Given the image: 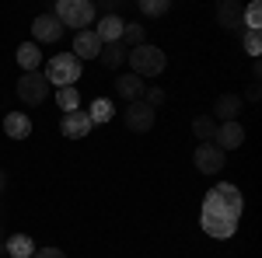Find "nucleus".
Returning a JSON list of instances; mask_svg holds the SVG:
<instances>
[{"instance_id":"10","label":"nucleus","mask_w":262,"mask_h":258,"mask_svg":"<svg viewBox=\"0 0 262 258\" xmlns=\"http://www.w3.org/2000/svg\"><path fill=\"white\" fill-rule=\"evenodd\" d=\"M98 53H101V42L95 35V28H84L74 35V56L77 60H98Z\"/></svg>"},{"instance_id":"20","label":"nucleus","mask_w":262,"mask_h":258,"mask_svg":"<svg viewBox=\"0 0 262 258\" xmlns=\"http://www.w3.org/2000/svg\"><path fill=\"white\" fill-rule=\"evenodd\" d=\"M192 133H196L200 143H213V136H217V119L213 115H196L192 119Z\"/></svg>"},{"instance_id":"8","label":"nucleus","mask_w":262,"mask_h":258,"mask_svg":"<svg viewBox=\"0 0 262 258\" xmlns=\"http://www.w3.org/2000/svg\"><path fill=\"white\" fill-rule=\"evenodd\" d=\"M32 35H35V45L39 42H56L63 39V25L56 14H39V18L32 21Z\"/></svg>"},{"instance_id":"21","label":"nucleus","mask_w":262,"mask_h":258,"mask_svg":"<svg viewBox=\"0 0 262 258\" xmlns=\"http://www.w3.org/2000/svg\"><path fill=\"white\" fill-rule=\"evenodd\" d=\"M112 115H116V105H112L108 98H95V101H91V112H88L91 126H95V122H108Z\"/></svg>"},{"instance_id":"26","label":"nucleus","mask_w":262,"mask_h":258,"mask_svg":"<svg viewBox=\"0 0 262 258\" xmlns=\"http://www.w3.org/2000/svg\"><path fill=\"white\" fill-rule=\"evenodd\" d=\"M245 53H248V56H259L262 53V35L259 32H248V35H245Z\"/></svg>"},{"instance_id":"13","label":"nucleus","mask_w":262,"mask_h":258,"mask_svg":"<svg viewBox=\"0 0 262 258\" xmlns=\"http://www.w3.org/2000/svg\"><path fill=\"white\" fill-rule=\"evenodd\" d=\"M213 143H217L221 150H234V147H242V143H245L242 122H221V126H217V136H213Z\"/></svg>"},{"instance_id":"4","label":"nucleus","mask_w":262,"mask_h":258,"mask_svg":"<svg viewBox=\"0 0 262 258\" xmlns=\"http://www.w3.org/2000/svg\"><path fill=\"white\" fill-rule=\"evenodd\" d=\"M56 18H60L63 28H88L91 21L98 18V11H95V4L91 0H60L56 4Z\"/></svg>"},{"instance_id":"28","label":"nucleus","mask_w":262,"mask_h":258,"mask_svg":"<svg viewBox=\"0 0 262 258\" xmlns=\"http://www.w3.org/2000/svg\"><path fill=\"white\" fill-rule=\"evenodd\" d=\"M32 258H67V255H63L60 248H42V251L35 248V255H32Z\"/></svg>"},{"instance_id":"2","label":"nucleus","mask_w":262,"mask_h":258,"mask_svg":"<svg viewBox=\"0 0 262 258\" xmlns=\"http://www.w3.org/2000/svg\"><path fill=\"white\" fill-rule=\"evenodd\" d=\"M126 60H129V74H137L140 80L143 77H158L164 66H168V56H164L158 45H147V42L137 45V49H129Z\"/></svg>"},{"instance_id":"23","label":"nucleus","mask_w":262,"mask_h":258,"mask_svg":"<svg viewBox=\"0 0 262 258\" xmlns=\"http://www.w3.org/2000/svg\"><path fill=\"white\" fill-rule=\"evenodd\" d=\"M143 35H147V28L143 25H122V45L126 49H137V45H143Z\"/></svg>"},{"instance_id":"9","label":"nucleus","mask_w":262,"mask_h":258,"mask_svg":"<svg viewBox=\"0 0 262 258\" xmlns=\"http://www.w3.org/2000/svg\"><path fill=\"white\" fill-rule=\"evenodd\" d=\"M60 129H63V136L67 139H84L88 133H91V119H88V112H67L60 119Z\"/></svg>"},{"instance_id":"22","label":"nucleus","mask_w":262,"mask_h":258,"mask_svg":"<svg viewBox=\"0 0 262 258\" xmlns=\"http://www.w3.org/2000/svg\"><path fill=\"white\" fill-rule=\"evenodd\" d=\"M56 105L63 108V115H67V112H77V108H81L77 87H60V91H56Z\"/></svg>"},{"instance_id":"24","label":"nucleus","mask_w":262,"mask_h":258,"mask_svg":"<svg viewBox=\"0 0 262 258\" xmlns=\"http://www.w3.org/2000/svg\"><path fill=\"white\" fill-rule=\"evenodd\" d=\"M242 21L248 25V32H259V28H262V7H259V4H248Z\"/></svg>"},{"instance_id":"3","label":"nucleus","mask_w":262,"mask_h":258,"mask_svg":"<svg viewBox=\"0 0 262 258\" xmlns=\"http://www.w3.org/2000/svg\"><path fill=\"white\" fill-rule=\"evenodd\" d=\"M81 70L84 66L74 53H60V56H53V60L46 63V80L56 84V91H60V87H74L77 77H81Z\"/></svg>"},{"instance_id":"11","label":"nucleus","mask_w":262,"mask_h":258,"mask_svg":"<svg viewBox=\"0 0 262 258\" xmlns=\"http://www.w3.org/2000/svg\"><path fill=\"white\" fill-rule=\"evenodd\" d=\"M242 18H245V4L242 0H221L217 4V25L221 28H242Z\"/></svg>"},{"instance_id":"7","label":"nucleus","mask_w":262,"mask_h":258,"mask_svg":"<svg viewBox=\"0 0 262 258\" xmlns=\"http://www.w3.org/2000/svg\"><path fill=\"white\" fill-rule=\"evenodd\" d=\"M192 160H196V168H200L203 175H217L224 168V150L217 143H200L196 154H192Z\"/></svg>"},{"instance_id":"12","label":"nucleus","mask_w":262,"mask_h":258,"mask_svg":"<svg viewBox=\"0 0 262 258\" xmlns=\"http://www.w3.org/2000/svg\"><path fill=\"white\" fill-rule=\"evenodd\" d=\"M238 112H242V95H234V91H224L221 98L213 101V119L238 122Z\"/></svg>"},{"instance_id":"27","label":"nucleus","mask_w":262,"mask_h":258,"mask_svg":"<svg viewBox=\"0 0 262 258\" xmlns=\"http://www.w3.org/2000/svg\"><path fill=\"white\" fill-rule=\"evenodd\" d=\"M143 101H147L150 108H158V105H164V91L161 87H143Z\"/></svg>"},{"instance_id":"18","label":"nucleus","mask_w":262,"mask_h":258,"mask_svg":"<svg viewBox=\"0 0 262 258\" xmlns=\"http://www.w3.org/2000/svg\"><path fill=\"white\" fill-rule=\"evenodd\" d=\"M18 66L25 70V74H35L39 70V63H42V53H39V45L35 42H25V45H18Z\"/></svg>"},{"instance_id":"25","label":"nucleus","mask_w":262,"mask_h":258,"mask_svg":"<svg viewBox=\"0 0 262 258\" xmlns=\"http://www.w3.org/2000/svg\"><path fill=\"white\" fill-rule=\"evenodd\" d=\"M140 11L158 18V14H168V11H171V4H168V0H140Z\"/></svg>"},{"instance_id":"29","label":"nucleus","mask_w":262,"mask_h":258,"mask_svg":"<svg viewBox=\"0 0 262 258\" xmlns=\"http://www.w3.org/2000/svg\"><path fill=\"white\" fill-rule=\"evenodd\" d=\"M0 189H4V175H0Z\"/></svg>"},{"instance_id":"1","label":"nucleus","mask_w":262,"mask_h":258,"mask_svg":"<svg viewBox=\"0 0 262 258\" xmlns=\"http://www.w3.org/2000/svg\"><path fill=\"white\" fill-rule=\"evenodd\" d=\"M245 199L242 192L231 185V181H221L213 192H206V202H203V230L210 238H231L238 230V220H242Z\"/></svg>"},{"instance_id":"14","label":"nucleus","mask_w":262,"mask_h":258,"mask_svg":"<svg viewBox=\"0 0 262 258\" xmlns=\"http://www.w3.org/2000/svg\"><path fill=\"white\" fill-rule=\"evenodd\" d=\"M4 133L11 139H28L32 136V119L25 112H7L4 115Z\"/></svg>"},{"instance_id":"19","label":"nucleus","mask_w":262,"mask_h":258,"mask_svg":"<svg viewBox=\"0 0 262 258\" xmlns=\"http://www.w3.org/2000/svg\"><path fill=\"white\" fill-rule=\"evenodd\" d=\"M7 255L11 258H32L35 255V241L28 238V234H14V238H7Z\"/></svg>"},{"instance_id":"15","label":"nucleus","mask_w":262,"mask_h":258,"mask_svg":"<svg viewBox=\"0 0 262 258\" xmlns=\"http://www.w3.org/2000/svg\"><path fill=\"white\" fill-rule=\"evenodd\" d=\"M122 25H126V21H122L119 14H105V18L98 21V28H95L98 42H101V45H108V42H119V39H122Z\"/></svg>"},{"instance_id":"17","label":"nucleus","mask_w":262,"mask_h":258,"mask_svg":"<svg viewBox=\"0 0 262 258\" xmlns=\"http://www.w3.org/2000/svg\"><path fill=\"white\" fill-rule=\"evenodd\" d=\"M126 56H129V49L122 42H108V45H101V53H98L101 66H108V70H119L122 63H126Z\"/></svg>"},{"instance_id":"5","label":"nucleus","mask_w":262,"mask_h":258,"mask_svg":"<svg viewBox=\"0 0 262 258\" xmlns=\"http://www.w3.org/2000/svg\"><path fill=\"white\" fill-rule=\"evenodd\" d=\"M154 119H158V108H150L143 98L129 101V105H126V112H122L126 129H133V133H150V129H154Z\"/></svg>"},{"instance_id":"6","label":"nucleus","mask_w":262,"mask_h":258,"mask_svg":"<svg viewBox=\"0 0 262 258\" xmlns=\"http://www.w3.org/2000/svg\"><path fill=\"white\" fill-rule=\"evenodd\" d=\"M46 95H49V80H46V74H21V80H18V98L25 101V105H42L46 101Z\"/></svg>"},{"instance_id":"16","label":"nucleus","mask_w":262,"mask_h":258,"mask_svg":"<svg viewBox=\"0 0 262 258\" xmlns=\"http://www.w3.org/2000/svg\"><path fill=\"white\" fill-rule=\"evenodd\" d=\"M143 87H147V84H143L137 74H119V77H116V95L126 98V101H137L143 95Z\"/></svg>"}]
</instances>
